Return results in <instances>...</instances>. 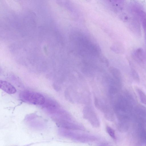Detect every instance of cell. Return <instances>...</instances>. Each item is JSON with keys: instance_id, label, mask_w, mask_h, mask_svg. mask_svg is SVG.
Segmentation results:
<instances>
[{"instance_id": "cell-1", "label": "cell", "mask_w": 146, "mask_h": 146, "mask_svg": "<svg viewBox=\"0 0 146 146\" xmlns=\"http://www.w3.org/2000/svg\"><path fill=\"white\" fill-rule=\"evenodd\" d=\"M58 132L61 136L81 143L93 142L98 139L94 135L76 133L61 128H58Z\"/></svg>"}, {"instance_id": "cell-2", "label": "cell", "mask_w": 146, "mask_h": 146, "mask_svg": "<svg viewBox=\"0 0 146 146\" xmlns=\"http://www.w3.org/2000/svg\"><path fill=\"white\" fill-rule=\"evenodd\" d=\"M20 99L22 101L34 105H41L44 104L45 99L40 94L30 91H24L19 95Z\"/></svg>"}, {"instance_id": "cell-3", "label": "cell", "mask_w": 146, "mask_h": 146, "mask_svg": "<svg viewBox=\"0 0 146 146\" xmlns=\"http://www.w3.org/2000/svg\"><path fill=\"white\" fill-rule=\"evenodd\" d=\"M59 128H61L68 130H84L85 127L81 125L71 122L66 121L57 124Z\"/></svg>"}, {"instance_id": "cell-4", "label": "cell", "mask_w": 146, "mask_h": 146, "mask_svg": "<svg viewBox=\"0 0 146 146\" xmlns=\"http://www.w3.org/2000/svg\"><path fill=\"white\" fill-rule=\"evenodd\" d=\"M132 56L134 59L140 64L146 63V54L142 48L135 50L132 53Z\"/></svg>"}, {"instance_id": "cell-5", "label": "cell", "mask_w": 146, "mask_h": 146, "mask_svg": "<svg viewBox=\"0 0 146 146\" xmlns=\"http://www.w3.org/2000/svg\"><path fill=\"white\" fill-rule=\"evenodd\" d=\"M84 116L94 127L98 128L99 127V121L94 113L90 111H87L84 113Z\"/></svg>"}, {"instance_id": "cell-6", "label": "cell", "mask_w": 146, "mask_h": 146, "mask_svg": "<svg viewBox=\"0 0 146 146\" xmlns=\"http://www.w3.org/2000/svg\"><path fill=\"white\" fill-rule=\"evenodd\" d=\"M0 88L6 93L13 94L17 92L15 88L10 83L3 80L0 81Z\"/></svg>"}, {"instance_id": "cell-7", "label": "cell", "mask_w": 146, "mask_h": 146, "mask_svg": "<svg viewBox=\"0 0 146 146\" xmlns=\"http://www.w3.org/2000/svg\"><path fill=\"white\" fill-rule=\"evenodd\" d=\"M137 13L141 22L144 33L146 36V12L139 9Z\"/></svg>"}, {"instance_id": "cell-8", "label": "cell", "mask_w": 146, "mask_h": 146, "mask_svg": "<svg viewBox=\"0 0 146 146\" xmlns=\"http://www.w3.org/2000/svg\"><path fill=\"white\" fill-rule=\"evenodd\" d=\"M136 91L141 102L146 105V94L139 88H136Z\"/></svg>"}, {"instance_id": "cell-9", "label": "cell", "mask_w": 146, "mask_h": 146, "mask_svg": "<svg viewBox=\"0 0 146 146\" xmlns=\"http://www.w3.org/2000/svg\"><path fill=\"white\" fill-rule=\"evenodd\" d=\"M106 131L109 135L113 139H116L115 134L114 130L111 127L107 126L106 128Z\"/></svg>"}, {"instance_id": "cell-10", "label": "cell", "mask_w": 146, "mask_h": 146, "mask_svg": "<svg viewBox=\"0 0 146 146\" xmlns=\"http://www.w3.org/2000/svg\"><path fill=\"white\" fill-rule=\"evenodd\" d=\"M131 72L133 79L136 81L139 82V76L136 71L134 69L132 68Z\"/></svg>"}, {"instance_id": "cell-11", "label": "cell", "mask_w": 146, "mask_h": 146, "mask_svg": "<svg viewBox=\"0 0 146 146\" xmlns=\"http://www.w3.org/2000/svg\"><path fill=\"white\" fill-rule=\"evenodd\" d=\"M99 146H107V145H100Z\"/></svg>"}]
</instances>
